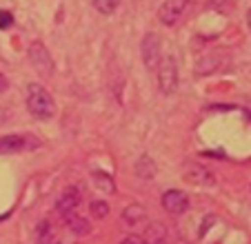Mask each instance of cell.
I'll return each instance as SVG.
<instances>
[{"label":"cell","instance_id":"cell-17","mask_svg":"<svg viewBox=\"0 0 251 244\" xmlns=\"http://www.w3.org/2000/svg\"><path fill=\"white\" fill-rule=\"evenodd\" d=\"M14 27V14L7 9H0V29L2 31H7V29Z\"/></svg>","mask_w":251,"mask_h":244},{"label":"cell","instance_id":"cell-4","mask_svg":"<svg viewBox=\"0 0 251 244\" xmlns=\"http://www.w3.org/2000/svg\"><path fill=\"white\" fill-rule=\"evenodd\" d=\"M140 56H142V62L147 69H156L158 62L162 58V51H160V38L156 33H147L142 38V45H140Z\"/></svg>","mask_w":251,"mask_h":244},{"label":"cell","instance_id":"cell-11","mask_svg":"<svg viewBox=\"0 0 251 244\" xmlns=\"http://www.w3.org/2000/svg\"><path fill=\"white\" fill-rule=\"evenodd\" d=\"M123 220H125V224L136 226L138 222L145 220V209H142L140 204H129V207L123 211Z\"/></svg>","mask_w":251,"mask_h":244},{"label":"cell","instance_id":"cell-20","mask_svg":"<svg viewBox=\"0 0 251 244\" xmlns=\"http://www.w3.org/2000/svg\"><path fill=\"white\" fill-rule=\"evenodd\" d=\"M247 24H249V29H251V9H249V14H247Z\"/></svg>","mask_w":251,"mask_h":244},{"label":"cell","instance_id":"cell-15","mask_svg":"<svg viewBox=\"0 0 251 244\" xmlns=\"http://www.w3.org/2000/svg\"><path fill=\"white\" fill-rule=\"evenodd\" d=\"M94 182L98 184L104 193H116V184H114V180H111L109 175H102V173H98V171H96V173H94Z\"/></svg>","mask_w":251,"mask_h":244},{"label":"cell","instance_id":"cell-9","mask_svg":"<svg viewBox=\"0 0 251 244\" xmlns=\"http://www.w3.org/2000/svg\"><path fill=\"white\" fill-rule=\"evenodd\" d=\"M133 171H136V175L140 180H151L153 175H156V165H153V160L149 158V155H140L136 167H133Z\"/></svg>","mask_w":251,"mask_h":244},{"label":"cell","instance_id":"cell-2","mask_svg":"<svg viewBox=\"0 0 251 244\" xmlns=\"http://www.w3.org/2000/svg\"><path fill=\"white\" fill-rule=\"evenodd\" d=\"M27 56H29L31 67L38 71V75H43V78H51L53 75V58L40 40H36V43L29 45Z\"/></svg>","mask_w":251,"mask_h":244},{"label":"cell","instance_id":"cell-6","mask_svg":"<svg viewBox=\"0 0 251 244\" xmlns=\"http://www.w3.org/2000/svg\"><path fill=\"white\" fill-rule=\"evenodd\" d=\"M162 207L171 216H182L189 209V197L180 189H169V191L162 193Z\"/></svg>","mask_w":251,"mask_h":244},{"label":"cell","instance_id":"cell-22","mask_svg":"<svg viewBox=\"0 0 251 244\" xmlns=\"http://www.w3.org/2000/svg\"><path fill=\"white\" fill-rule=\"evenodd\" d=\"M7 218H9V213H5V216H0V222H2V220H7Z\"/></svg>","mask_w":251,"mask_h":244},{"label":"cell","instance_id":"cell-10","mask_svg":"<svg viewBox=\"0 0 251 244\" xmlns=\"http://www.w3.org/2000/svg\"><path fill=\"white\" fill-rule=\"evenodd\" d=\"M165 238H167V231L162 224H158V222H153V224L147 226V231H145V242L147 244H165Z\"/></svg>","mask_w":251,"mask_h":244},{"label":"cell","instance_id":"cell-18","mask_svg":"<svg viewBox=\"0 0 251 244\" xmlns=\"http://www.w3.org/2000/svg\"><path fill=\"white\" fill-rule=\"evenodd\" d=\"M120 244H147L142 238H136V235H129V238H125Z\"/></svg>","mask_w":251,"mask_h":244},{"label":"cell","instance_id":"cell-19","mask_svg":"<svg viewBox=\"0 0 251 244\" xmlns=\"http://www.w3.org/2000/svg\"><path fill=\"white\" fill-rule=\"evenodd\" d=\"M7 89H9V80L5 75H0V91H7Z\"/></svg>","mask_w":251,"mask_h":244},{"label":"cell","instance_id":"cell-21","mask_svg":"<svg viewBox=\"0 0 251 244\" xmlns=\"http://www.w3.org/2000/svg\"><path fill=\"white\" fill-rule=\"evenodd\" d=\"M2 120H5V111L0 109V124H2Z\"/></svg>","mask_w":251,"mask_h":244},{"label":"cell","instance_id":"cell-1","mask_svg":"<svg viewBox=\"0 0 251 244\" xmlns=\"http://www.w3.org/2000/svg\"><path fill=\"white\" fill-rule=\"evenodd\" d=\"M27 109L36 120H51L56 116V102L51 94L38 82L27 85Z\"/></svg>","mask_w":251,"mask_h":244},{"label":"cell","instance_id":"cell-14","mask_svg":"<svg viewBox=\"0 0 251 244\" xmlns=\"http://www.w3.org/2000/svg\"><path fill=\"white\" fill-rule=\"evenodd\" d=\"M118 5H120V0H94V7L102 16H111L116 9H118Z\"/></svg>","mask_w":251,"mask_h":244},{"label":"cell","instance_id":"cell-7","mask_svg":"<svg viewBox=\"0 0 251 244\" xmlns=\"http://www.w3.org/2000/svg\"><path fill=\"white\" fill-rule=\"evenodd\" d=\"M187 9V0H165L160 7V23L165 27H176Z\"/></svg>","mask_w":251,"mask_h":244},{"label":"cell","instance_id":"cell-5","mask_svg":"<svg viewBox=\"0 0 251 244\" xmlns=\"http://www.w3.org/2000/svg\"><path fill=\"white\" fill-rule=\"evenodd\" d=\"M38 142L29 138L27 133H9V136H2L0 138V153H23L27 149H33Z\"/></svg>","mask_w":251,"mask_h":244},{"label":"cell","instance_id":"cell-8","mask_svg":"<svg viewBox=\"0 0 251 244\" xmlns=\"http://www.w3.org/2000/svg\"><path fill=\"white\" fill-rule=\"evenodd\" d=\"M78 204H80V189L76 187H67L65 193L60 195V200H58V213H60L62 218L69 216V213H76Z\"/></svg>","mask_w":251,"mask_h":244},{"label":"cell","instance_id":"cell-13","mask_svg":"<svg viewBox=\"0 0 251 244\" xmlns=\"http://www.w3.org/2000/svg\"><path fill=\"white\" fill-rule=\"evenodd\" d=\"M65 220H67V226H69L74 233H87V231H89V222H85L82 218H78L76 213L65 216Z\"/></svg>","mask_w":251,"mask_h":244},{"label":"cell","instance_id":"cell-3","mask_svg":"<svg viewBox=\"0 0 251 244\" xmlns=\"http://www.w3.org/2000/svg\"><path fill=\"white\" fill-rule=\"evenodd\" d=\"M158 87L165 96H171L176 89H178V67H176L174 56L160 58L158 62Z\"/></svg>","mask_w":251,"mask_h":244},{"label":"cell","instance_id":"cell-16","mask_svg":"<svg viewBox=\"0 0 251 244\" xmlns=\"http://www.w3.org/2000/svg\"><path fill=\"white\" fill-rule=\"evenodd\" d=\"M89 209H91V216H94V218H98V220H100V218H104V216H107V213H109V204H104L102 200H96V202H91V204H89Z\"/></svg>","mask_w":251,"mask_h":244},{"label":"cell","instance_id":"cell-12","mask_svg":"<svg viewBox=\"0 0 251 244\" xmlns=\"http://www.w3.org/2000/svg\"><path fill=\"white\" fill-rule=\"evenodd\" d=\"M36 244H56V235L47 220H43L36 229Z\"/></svg>","mask_w":251,"mask_h":244},{"label":"cell","instance_id":"cell-23","mask_svg":"<svg viewBox=\"0 0 251 244\" xmlns=\"http://www.w3.org/2000/svg\"><path fill=\"white\" fill-rule=\"evenodd\" d=\"M56 244H58V242H56Z\"/></svg>","mask_w":251,"mask_h":244}]
</instances>
